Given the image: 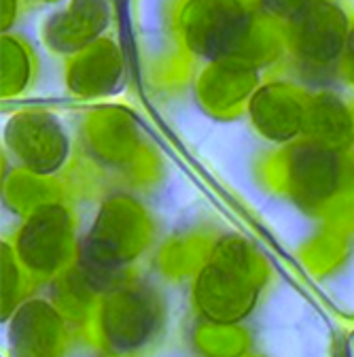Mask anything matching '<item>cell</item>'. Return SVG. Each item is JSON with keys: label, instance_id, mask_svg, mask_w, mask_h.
<instances>
[{"label": "cell", "instance_id": "obj_18", "mask_svg": "<svg viewBox=\"0 0 354 357\" xmlns=\"http://www.w3.org/2000/svg\"><path fill=\"white\" fill-rule=\"evenodd\" d=\"M28 273L19 264L11 245H3V317H11L26 294Z\"/></svg>", "mask_w": 354, "mask_h": 357}, {"label": "cell", "instance_id": "obj_8", "mask_svg": "<svg viewBox=\"0 0 354 357\" xmlns=\"http://www.w3.org/2000/svg\"><path fill=\"white\" fill-rule=\"evenodd\" d=\"M3 137L13 160L40 176L58 174L70 155V139L60 117L45 109H26L11 115Z\"/></svg>", "mask_w": 354, "mask_h": 357}, {"label": "cell", "instance_id": "obj_3", "mask_svg": "<svg viewBox=\"0 0 354 357\" xmlns=\"http://www.w3.org/2000/svg\"><path fill=\"white\" fill-rule=\"evenodd\" d=\"M278 162V185L309 215L344 219L354 208V164L346 151L312 141L289 143Z\"/></svg>", "mask_w": 354, "mask_h": 357}, {"label": "cell", "instance_id": "obj_13", "mask_svg": "<svg viewBox=\"0 0 354 357\" xmlns=\"http://www.w3.org/2000/svg\"><path fill=\"white\" fill-rule=\"evenodd\" d=\"M108 20L104 0H72L45 24V43L58 54H79L96 43Z\"/></svg>", "mask_w": 354, "mask_h": 357}, {"label": "cell", "instance_id": "obj_2", "mask_svg": "<svg viewBox=\"0 0 354 357\" xmlns=\"http://www.w3.org/2000/svg\"><path fill=\"white\" fill-rule=\"evenodd\" d=\"M151 243L147 211L125 194L111 196L77 247L74 268L98 294L125 281V268Z\"/></svg>", "mask_w": 354, "mask_h": 357}, {"label": "cell", "instance_id": "obj_15", "mask_svg": "<svg viewBox=\"0 0 354 357\" xmlns=\"http://www.w3.org/2000/svg\"><path fill=\"white\" fill-rule=\"evenodd\" d=\"M87 143H90V151L100 162L121 168H125L131 153L138 151L140 147L134 126L127 121V115L121 113H104L90 119Z\"/></svg>", "mask_w": 354, "mask_h": 357}, {"label": "cell", "instance_id": "obj_4", "mask_svg": "<svg viewBox=\"0 0 354 357\" xmlns=\"http://www.w3.org/2000/svg\"><path fill=\"white\" fill-rule=\"evenodd\" d=\"M265 279L263 261L242 238L214 245L193 281V302L208 324L234 326L255 308Z\"/></svg>", "mask_w": 354, "mask_h": 357}, {"label": "cell", "instance_id": "obj_17", "mask_svg": "<svg viewBox=\"0 0 354 357\" xmlns=\"http://www.w3.org/2000/svg\"><path fill=\"white\" fill-rule=\"evenodd\" d=\"M32 79V58L15 38H3V96L22 94Z\"/></svg>", "mask_w": 354, "mask_h": 357}, {"label": "cell", "instance_id": "obj_14", "mask_svg": "<svg viewBox=\"0 0 354 357\" xmlns=\"http://www.w3.org/2000/svg\"><path fill=\"white\" fill-rule=\"evenodd\" d=\"M303 139L346 151L354 143V113L331 92L309 96L303 121Z\"/></svg>", "mask_w": 354, "mask_h": 357}, {"label": "cell", "instance_id": "obj_19", "mask_svg": "<svg viewBox=\"0 0 354 357\" xmlns=\"http://www.w3.org/2000/svg\"><path fill=\"white\" fill-rule=\"evenodd\" d=\"M309 0H259V7L278 20H291L297 11H301Z\"/></svg>", "mask_w": 354, "mask_h": 357}, {"label": "cell", "instance_id": "obj_10", "mask_svg": "<svg viewBox=\"0 0 354 357\" xmlns=\"http://www.w3.org/2000/svg\"><path fill=\"white\" fill-rule=\"evenodd\" d=\"M64 312L45 300H26L11 315L9 340L19 355H56L64 349Z\"/></svg>", "mask_w": 354, "mask_h": 357}, {"label": "cell", "instance_id": "obj_11", "mask_svg": "<svg viewBox=\"0 0 354 357\" xmlns=\"http://www.w3.org/2000/svg\"><path fill=\"white\" fill-rule=\"evenodd\" d=\"M257 73L259 68L236 60L210 62L198 81L200 105L212 115L240 113L257 89Z\"/></svg>", "mask_w": 354, "mask_h": 357}, {"label": "cell", "instance_id": "obj_12", "mask_svg": "<svg viewBox=\"0 0 354 357\" xmlns=\"http://www.w3.org/2000/svg\"><path fill=\"white\" fill-rule=\"evenodd\" d=\"M123 81V62L115 45L100 40L72 56L66 83L72 96L100 98L115 94Z\"/></svg>", "mask_w": 354, "mask_h": 357}, {"label": "cell", "instance_id": "obj_6", "mask_svg": "<svg viewBox=\"0 0 354 357\" xmlns=\"http://www.w3.org/2000/svg\"><path fill=\"white\" fill-rule=\"evenodd\" d=\"M11 247L30 279L54 281L77 259L70 211L60 200L38 204L26 215Z\"/></svg>", "mask_w": 354, "mask_h": 357}, {"label": "cell", "instance_id": "obj_21", "mask_svg": "<svg viewBox=\"0 0 354 357\" xmlns=\"http://www.w3.org/2000/svg\"><path fill=\"white\" fill-rule=\"evenodd\" d=\"M3 26H5V30L11 26V22H13V15H15V3L13 0H3Z\"/></svg>", "mask_w": 354, "mask_h": 357}, {"label": "cell", "instance_id": "obj_16", "mask_svg": "<svg viewBox=\"0 0 354 357\" xmlns=\"http://www.w3.org/2000/svg\"><path fill=\"white\" fill-rule=\"evenodd\" d=\"M51 200H58V185L51 176H40L22 168L5 183V202L19 215H28L38 204Z\"/></svg>", "mask_w": 354, "mask_h": 357}, {"label": "cell", "instance_id": "obj_7", "mask_svg": "<svg viewBox=\"0 0 354 357\" xmlns=\"http://www.w3.org/2000/svg\"><path fill=\"white\" fill-rule=\"evenodd\" d=\"M350 26L331 0H309L287 22V43L305 70H327L341 62Z\"/></svg>", "mask_w": 354, "mask_h": 357}, {"label": "cell", "instance_id": "obj_1", "mask_svg": "<svg viewBox=\"0 0 354 357\" xmlns=\"http://www.w3.org/2000/svg\"><path fill=\"white\" fill-rule=\"evenodd\" d=\"M181 32L187 50L208 62L236 60L259 68L280 54V40L242 0H187Z\"/></svg>", "mask_w": 354, "mask_h": 357}, {"label": "cell", "instance_id": "obj_9", "mask_svg": "<svg viewBox=\"0 0 354 357\" xmlns=\"http://www.w3.org/2000/svg\"><path fill=\"white\" fill-rule=\"evenodd\" d=\"M307 100L309 96L299 87L274 81L255 89L246 105V113L263 139L276 145H289L303 137Z\"/></svg>", "mask_w": 354, "mask_h": 357}, {"label": "cell", "instance_id": "obj_5", "mask_svg": "<svg viewBox=\"0 0 354 357\" xmlns=\"http://www.w3.org/2000/svg\"><path fill=\"white\" fill-rule=\"evenodd\" d=\"M161 319V300L149 285L121 281L102 294L92 321L106 351L129 353L145 349L155 338Z\"/></svg>", "mask_w": 354, "mask_h": 357}, {"label": "cell", "instance_id": "obj_20", "mask_svg": "<svg viewBox=\"0 0 354 357\" xmlns=\"http://www.w3.org/2000/svg\"><path fill=\"white\" fill-rule=\"evenodd\" d=\"M341 73L346 75V79L350 83H354V24L350 26L348 38H346V47H344V56H341Z\"/></svg>", "mask_w": 354, "mask_h": 357}]
</instances>
